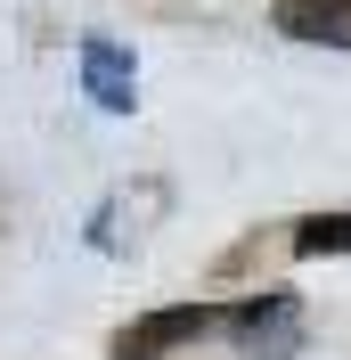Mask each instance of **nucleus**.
<instances>
[{
    "instance_id": "3",
    "label": "nucleus",
    "mask_w": 351,
    "mask_h": 360,
    "mask_svg": "<svg viewBox=\"0 0 351 360\" xmlns=\"http://www.w3.org/2000/svg\"><path fill=\"white\" fill-rule=\"evenodd\" d=\"M82 82H90V98H98L107 115H131V98H139L131 58H123L114 41H90V49H82Z\"/></svg>"
},
{
    "instance_id": "5",
    "label": "nucleus",
    "mask_w": 351,
    "mask_h": 360,
    "mask_svg": "<svg viewBox=\"0 0 351 360\" xmlns=\"http://www.w3.org/2000/svg\"><path fill=\"white\" fill-rule=\"evenodd\" d=\"M294 254H351V213H303L294 221Z\"/></svg>"
},
{
    "instance_id": "2",
    "label": "nucleus",
    "mask_w": 351,
    "mask_h": 360,
    "mask_svg": "<svg viewBox=\"0 0 351 360\" xmlns=\"http://www.w3.org/2000/svg\"><path fill=\"white\" fill-rule=\"evenodd\" d=\"M278 25L294 33V41L351 49V0H278Z\"/></svg>"
},
{
    "instance_id": "1",
    "label": "nucleus",
    "mask_w": 351,
    "mask_h": 360,
    "mask_svg": "<svg viewBox=\"0 0 351 360\" xmlns=\"http://www.w3.org/2000/svg\"><path fill=\"white\" fill-rule=\"evenodd\" d=\"M213 303H164V311H147V319H131L123 336H114V360H164L172 344H188V336H204L213 328Z\"/></svg>"
},
{
    "instance_id": "4",
    "label": "nucleus",
    "mask_w": 351,
    "mask_h": 360,
    "mask_svg": "<svg viewBox=\"0 0 351 360\" xmlns=\"http://www.w3.org/2000/svg\"><path fill=\"white\" fill-rule=\"evenodd\" d=\"M237 328H245V352H253V360H286V352H294V295L245 303V311H237Z\"/></svg>"
}]
</instances>
